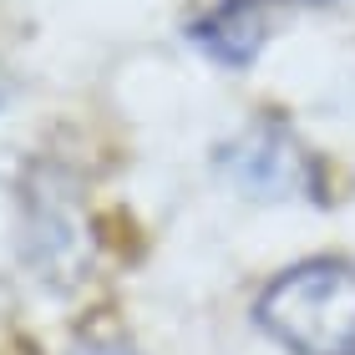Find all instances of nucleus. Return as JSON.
<instances>
[{"mask_svg":"<svg viewBox=\"0 0 355 355\" xmlns=\"http://www.w3.org/2000/svg\"><path fill=\"white\" fill-rule=\"evenodd\" d=\"M254 315L295 355H355V269L335 259L295 264L259 295Z\"/></svg>","mask_w":355,"mask_h":355,"instance_id":"nucleus-1","label":"nucleus"},{"mask_svg":"<svg viewBox=\"0 0 355 355\" xmlns=\"http://www.w3.org/2000/svg\"><path fill=\"white\" fill-rule=\"evenodd\" d=\"M21 244L26 264L36 269L41 284L71 289L92 274L96 244H92V223L82 218L76 188L61 173H41L26 188V223H21Z\"/></svg>","mask_w":355,"mask_h":355,"instance_id":"nucleus-2","label":"nucleus"},{"mask_svg":"<svg viewBox=\"0 0 355 355\" xmlns=\"http://www.w3.org/2000/svg\"><path fill=\"white\" fill-rule=\"evenodd\" d=\"M218 173L254 203H284L315 188V163L279 122H259L218 148Z\"/></svg>","mask_w":355,"mask_h":355,"instance_id":"nucleus-3","label":"nucleus"},{"mask_svg":"<svg viewBox=\"0 0 355 355\" xmlns=\"http://www.w3.org/2000/svg\"><path fill=\"white\" fill-rule=\"evenodd\" d=\"M264 41H269V6L264 0H223L203 21H193V46L229 71L249 67L264 51Z\"/></svg>","mask_w":355,"mask_h":355,"instance_id":"nucleus-4","label":"nucleus"},{"mask_svg":"<svg viewBox=\"0 0 355 355\" xmlns=\"http://www.w3.org/2000/svg\"><path fill=\"white\" fill-rule=\"evenodd\" d=\"M71 355H137V350H127L117 340H87V345H76Z\"/></svg>","mask_w":355,"mask_h":355,"instance_id":"nucleus-5","label":"nucleus"},{"mask_svg":"<svg viewBox=\"0 0 355 355\" xmlns=\"http://www.w3.org/2000/svg\"><path fill=\"white\" fill-rule=\"evenodd\" d=\"M0 102H6V82H0Z\"/></svg>","mask_w":355,"mask_h":355,"instance_id":"nucleus-6","label":"nucleus"}]
</instances>
